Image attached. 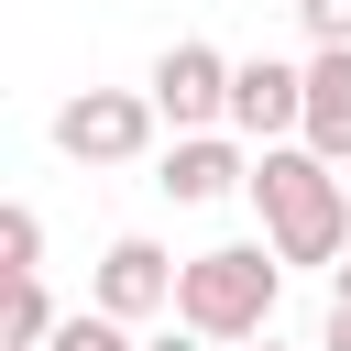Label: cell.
Listing matches in <instances>:
<instances>
[{
	"mask_svg": "<svg viewBox=\"0 0 351 351\" xmlns=\"http://www.w3.org/2000/svg\"><path fill=\"white\" fill-rule=\"evenodd\" d=\"M252 208H263V241L285 263H340L351 252V186L307 143H252Z\"/></svg>",
	"mask_w": 351,
	"mask_h": 351,
	"instance_id": "6da1fadb",
	"label": "cell"
},
{
	"mask_svg": "<svg viewBox=\"0 0 351 351\" xmlns=\"http://www.w3.org/2000/svg\"><path fill=\"white\" fill-rule=\"evenodd\" d=\"M274 285H285V252L274 241H219V252H186L176 263V318L208 329V340H263L274 329Z\"/></svg>",
	"mask_w": 351,
	"mask_h": 351,
	"instance_id": "7a4b0ae2",
	"label": "cell"
},
{
	"mask_svg": "<svg viewBox=\"0 0 351 351\" xmlns=\"http://www.w3.org/2000/svg\"><path fill=\"white\" fill-rule=\"evenodd\" d=\"M154 88H77L66 110H55V154L66 165H132L143 143H154Z\"/></svg>",
	"mask_w": 351,
	"mask_h": 351,
	"instance_id": "3957f363",
	"label": "cell"
},
{
	"mask_svg": "<svg viewBox=\"0 0 351 351\" xmlns=\"http://www.w3.org/2000/svg\"><path fill=\"white\" fill-rule=\"evenodd\" d=\"M154 110H165L176 132H219V121H230V55L197 44V33L165 44V55H154Z\"/></svg>",
	"mask_w": 351,
	"mask_h": 351,
	"instance_id": "277c9868",
	"label": "cell"
},
{
	"mask_svg": "<svg viewBox=\"0 0 351 351\" xmlns=\"http://www.w3.org/2000/svg\"><path fill=\"white\" fill-rule=\"evenodd\" d=\"M230 132H241V143H285V132H307V66H274V55L230 66Z\"/></svg>",
	"mask_w": 351,
	"mask_h": 351,
	"instance_id": "5b68a950",
	"label": "cell"
},
{
	"mask_svg": "<svg viewBox=\"0 0 351 351\" xmlns=\"http://www.w3.org/2000/svg\"><path fill=\"white\" fill-rule=\"evenodd\" d=\"M99 307H110V318H132V329H143V318H165V307H176V252H165V241H143V230H121V241L99 252Z\"/></svg>",
	"mask_w": 351,
	"mask_h": 351,
	"instance_id": "8992f818",
	"label": "cell"
},
{
	"mask_svg": "<svg viewBox=\"0 0 351 351\" xmlns=\"http://www.w3.org/2000/svg\"><path fill=\"white\" fill-rule=\"evenodd\" d=\"M176 208H208V197H230V186H252V165L219 143V132H176L165 143V176H154Z\"/></svg>",
	"mask_w": 351,
	"mask_h": 351,
	"instance_id": "52a82bcc",
	"label": "cell"
},
{
	"mask_svg": "<svg viewBox=\"0 0 351 351\" xmlns=\"http://www.w3.org/2000/svg\"><path fill=\"white\" fill-rule=\"evenodd\" d=\"M296 143L329 154V165H351V44H318V66H307V132Z\"/></svg>",
	"mask_w": 351,
	"mask_h": 351,
	"instance_id": "ba28073f",
	"label": "cell"
},
{
	"mask_svg": "<svg viewBox=\"0 0 351 351\" xmlns=\"http://www.w3.org/2000/svg\"><path fill=\"white\" fill-rule=\"evenodd\" d=\"M44 351H143V340H132V318H110V307L88 296V307H77V318H66Z\"/></svg>",
	"mask_w": 351,
	"mask_h": 351,
	"instance_id": "9c48e42d",
	"label": "cell"
},
{
	"mask_svg": "<svg viewBox=\"0 0 351 351\" xmlns=\"http://www.w3.org/2000/svg\"><path fill=\"white\" fill-rule=\"evenodd\" d=\"M0 252H11V274H44V219L11 208V219H0Z\"/></svg>",
	"mask_w": 351,
	"mask_h": 351,
	"instance_id": "30bf717a",
	"label": "cell"
},
{
	"mask_svg": "<svg viewBox=\"0 0 351 351\" xmlns=\"http://www.w3.org/2000/svg\"><path fill=\"white\" fill-rule=\"evenodd\" d=\"M296 22H307V44H351V0H296Z\"/></svg>",
	"mask_w": 351,
	"mask_h": 351,
	"instance_id": "8fae6325",
	"label": "cell"
},
{
	"mask_svg": "<svg viewBox=\"0 0 351 351\" xmlns=\"http://www.w3.org/2000/svg\"><path fill=\"white\" fill-rule=\"evenodd\" d=\"M318 351H351V274L329 285V329H318Z\"/></svg>",
	"mask_w": 351,
	"mask_h": 351,
	"instance_id": "7c38bea8",
	"label": "cell"
},
{
	"mask_svg": "<svg viewBox=\"0 0 351 351\" xmlns=\"http://www.w3.org/2000/svg\"><path fill=\"white\" fill-rule=\"evenodd\" d=\"M143 351H219V340H208V329H186V318H176V329H165V340H143Z\"/></svg>",
	"mask_w": 351,
	"mask_h": 351,
	"instance_id": "4fadbf2b",
	"label": "cell"
},
{
	"mask_svg": "<svg viewBox=\"0 0 351 351\" xmlns=\"http://www.w3.org/2000/svg\"><path fill=\"white\" fill-rule=\"evenodd\" d=\"M241 351H285V340H241Z\"/></svg>",
	"mask_w": 351,
	"mask_h": 351,
	"instance_id": "5bb4252c",
	"label": "cell"
}]
</instances>
